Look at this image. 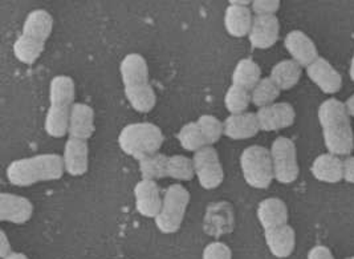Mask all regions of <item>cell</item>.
<instances>
[{"mask_svg": "<svg viewBox=\"0 0 354 259\" xmlns=\"http://www.w3.org/2000/svg\"><path fill=\"white\" fill-rule=\"evenodd\" d=\"M317 116L328 152L335 156H351L354 134L345 104L337 98H328L319 107Z\"/></svg>", "mask_w": 354, "mask_h": 259, "instance_id": "6da1fadb", "label": "cell"}, {"mask_svg": "<svg viewBox=\"0 0 354 259\" xmlns=\"http://www.w3.org/2000/svg\"><path fill=\"white\" fill-rule=\"evenodd\" d=\"M120 75L124 95L130 107L140 112L149 114L157 104V95L149 80V66L140 53L127 55L120 64Z\"/></svg>", "mask_w": 354, "mask_h": 259, "instance_id": "7a4b0ae2", "label": "cell"}, {"mask_svg": "<svg viewBox=\"0 0 354 259\" xmlns=\"http://www.w3.org/2000/svg\"><path fill=\"white\" fill-rule=\"evenodd\" d=\"M63 157L57 153L35 154L11 162L6 169L7 181L19 188L32 186L39 182L57 181L64 176Z\"/></svg>", "mask_w": 354, "mask_h": 259, "instance_id": "3957f363", "label": "cell"}, {"mask_svg": "<svg viewBox=\"0 0 354 259\" xmlns=\"http://www.w3.org/2000/svg\"><path fill=\"white\" fill-rule=\"evenodd\" d=\"M53 31V17L46 10L31 11L23 26L21 33L14 43V55L21 64H35L46 49Z\"/></svg>", "mask_w": 354, "mask_h": 259, "instance_id": "277c9868", "label": "cell"}, {"mask_svg": "<svg viewBox=\"0 0 354 259\" xmlns=\"http://www.w3.org/2000/svg\"><path fill=\"white\" fill-rule=\"evenodd\" d=\"M76 85L69 76L59 75L49 81V107L44 130L52 139H62L68 134L69 114L72 105L75 104Z\"/></svg>", "mask_w": 354, "mask_h": 259, "instance_id": "5b68a950", "label": "cell"}, {"mask_svg": "<svg viewBox=\"0 0 354 259\" xmlns=\"http://www.w3.org/2000/svg\"><path fill=\"white\" fill-rule=\"evenodd\" d=\"M117 141L125 154L140 161L160 152L165 136L161 128L153 123H133L121 130Z\"/></svg>", "mask_w": 354, "mask_h": 259, "instance_id": "8992f818", "label": "cell"}, {"mask_svg": "<svg viewBox=\"0 0 354 259\" xmlns=\"http://www.w3.org/2000/svg\"><path fill=\"white\" fill-rule=\"evenodd\" d=\"M190 193L180 184L170 185L162 198L161 211L154 218V224L162 234L177 233L185 220Z\"/></svg>", "mask_w": 354, "mask_h": 259, "instance_id": "52a82bcc", "label": "cell"}, {"mask_svg": "<svg viewBox=\"0 0 354 259\" xmlns=\"http://www.w3.org/2000/svg\"><path fill=\"white\" fill-rule=\"evenodd\" d=\"M243 179L254 189H267L274 179L271 153L264 146L245 148L239 159Z\"/></svg>", "mask_w": 354, "mask_h": 259, "instance_id": "ba28073f", "label": "cell"}, {"mask_svg": "<svg viewBox=\"0 0 354 259\" xmlns=\"http://www.w3.org/2000/svg\"><path fill=\"white\" fill-rule=\"evenodd\" d=\"M270 153L274 166V179L280 184L295 182L300 173L295 143L288 137L280 136L274 139Z\"/></svg>", "mask_w": 354, "mask_h": 259, "instance_id": "9c48e42d", "label": "cell"}, {"mask_svg": "<svg viewBox=\"0 0 354 259\" xmlns=\"http://www.w3.org/2000/svg\"><path fill=\"white\" fill-rule=\"evenodd\" d=\"M195 179L205 190L216 189L225 179V170L214 146H206L193 156Z\"/></svg>", "mask_w": 354, "mask_h": 259, "instance_id": "30bf717a", "label": "cell"}, {"mask_svg": "<svg viewBox=\"0 0 354 259\" xmlns=\"http://www.w3.org/2000/svg\"><path fill=\"white\" fill-rule=\"evenodd\" d=\"M257 117L260 130L276 132L292 127L296 120V112L290 102H274L258 109Z\"/></svg>", "mask_w": 354, "mask_h": 259, "instance_id": "8fae6325", "label": "cell"}, {"mask_svg": "<svg viewBox=\"0 0 354 259\" xmlns=\"http://www.w3.org/2000/svg\"><path fill=\"white\" fill-rule=\"evenodd\" d=\"M134 206L138 214L146 218H156L161 211L162 198L160 186L156 181L141 179L136 184L134 190Z\"/></svg>", "mask_w": 354, "mask_h": 259, "instance_id": "7c38bea8", "label": "cell"}, {"mask_svg": "<svg viewBox=\"0 0 354 259\" xmlns=\"http://www.w3.org/2000/svg\"><path fill=\"white\" fill-rule=\"evenodd\" d=\"M33 215L32 202L23 195L0 193V221L14 225L27 224Z\"/></svg>", "mask_w": 354, "mask_h": 259, "instance_id": "4fadbf2b", "label": "cell"}, {"mask_svg": "<svg viewBox=\"0 0 354 259\" xmlns=\"http://www.w3.org/2000/svg\"><path fill=\"white\" fill-rule=\"evenodd\" d=\"M65 173L72 177L84 176L89 169V146L88 141L68 139L63 150Z\"/></svg>", "mask_w": 354, "mask_h": 259, "instance_id": "5bb4252c", "label": "cell"}, {"mask_svg": "<svg viewBox=\"0 0 354 259\" xmlns=\"http://www.w3.org/2000/svg\"><path fill=\"white\" fill-rule=\"evenodd\" d=\"M284 47L288 51L292 60L304 68L320 57L313 40L306 33L299 30H293L286 36Z\"/></svg>", "mask_w": 354, "mask_h": 259, "instance_id": "9a60e30c", "label": "cell"}, {"mask_svg": "<svg viewBox=\"0 0 354 259\" xmlns=\"http://www.w3.org/2000/svg\"><path fill=\"white\" fill-rule=\"evenodd\" d=\"M280 36V23L276 17H255L248 33V42L254 49H268Z\"/></svg>", "mask_w": 354, "mask_h": 259, "instance_id": "2e32d148", "label": "cell"}, {"mask_svg": "<svg viewBox=\"0 0 354 259\" xmlns=\"http://www.w3.org/2000/svg\"><path fill=\"white\" fill-rule=\"evenodd\" d=\"M306 75L313 81L324 93L326 95H335L339 92L342 87V78L336 71L335 66L324 59L319 57L316 62H313L309 66H306Z\"/></svg>", "mask_w": 354, "mask_h": 259, "instance_id": "e0dca14e", "label": "cell"}, {"mask_svg": "<svg viewBox=\"0 0 354 259\" xmlns=\"http://www.w3.org/2000/svg\"><path fill=\"white\" fill-rule=\"evenodd\" d=\"M95 133V111L91 105L75 102L68 124V137L88 141Z\"/></svg>", "mask_w": 354, "mask_h": 259, "instance_id": "ac0fdd59", "label": "cell"}, {"mask_svg": "<svg viewBox=\"0 0 354 259\" xmlns=\"http://www.w3.org/2000/svg\"><path fill=\"white\" fill-rule=\"evenodd\" d=\"M259 224L264 231L276 227L288 225L290 213L286 202L277 197H270L263 199L258 205Z\"/></svg>", "mask_w": 354, "mask_h": 259, "instance_id": "d6986e66", "label": "cell"}, {"mask_svg": "<svg viewBox=\"0 0 354 259\" xmlns=\"http://www.w3.org/2000/svg\"><path fill=\"white\" fill-rule=\"evenodd\" d=\"M223 127L225 137L235 141L252 139L260 132L258 117L252 112L230 114L223 121Z\"/></svg>", "mask_w": 354, "mask_h": 259, "instance_id": "ffe728a7", "label": "cell"}, {"mask_svg": "<svg viewBox=\"0 0 354 259\" xmlns=\"http://www.w3.org/2000/svg\"><path fill=\"white\" fill-rule=\"evenodd\" d=\"M266 244L276 258H288L296 247V231L290 225L264 231Z\"/></svg>", "mask_w": 354, "mask_h": 259, "instance_id": "44dd1931", "label": "cell"}, {"mask_svg": "<svg viewBox=\"0 0 354 259\" xmlns=\"http://www.w3.org/2000/svg\"><path fill=\"white\" fill-rule=\"evenodd\" d=\"M252 11L250 7H239L234 4H228L225 8L223 24L225 31L232 37H244L248 36L252 27Z\"/></svg>", "mask_w": 354, "mask_h": 259, "instance_id": "7402d4cb", "label": "cell"}, {"mask_svg": "<svg viewBox=\"0 0 354 259\" xmlns=\"http://www.w3.org/2000/svg\"><path fill=\"white\" fill-rule=\"evenodd\" d=\"M310 172L317 181L337 184L344 179V161L332 153H324L315 159Z\"/></svg>", "mask_w": 354, "mask_h": 259, "instance_id": "603a6c76", "label": "cell"}, {"mask_svg": "<svg viewBox=\"0 0 354 259\" xmlns=\"http://www.w3.org/2000/svg\"><path fill=\"white\" fill-rule=\"evenodd\" d=\"M261 69L258 63H255L251 57L241 59L231 75V81L234 85L242 87L247 91H252L259 81L261 80Z\"/></svg>", "mask_w": 354, "mask_h": 259, "instance_id": "cb8c5ba5", "label": "cell"}, {"mask_svg": "<svg viewBox=\"0 0 354 259\" xmlns=\"http://www.w3.org/2000/svg\"><path fill=\"white\" fill-rule=\"evenodd\" d=\"M301 68L295 60H281L272 66L270 78L280 91H290L301 79Z\"/></svg>", "mask_w": 354, "mask_h": 259, "instance_id": "d4e9b609", "label": "cell"}, {"mask_svg": "<svg viewBox=\"0 0 354 259\" xmlns=\"http://www.w3.org/2000/svg\"><path fill=\"white\" fill-rule=\"evenodd\" d=\"M167 156L163 153H156L147 156L138 161V169L142 179L158 181L167 177Z\"/></svg>", "mask_w": 354, "mask_h": 259, "instance_id": "484cf974", "label": "cell"}, {"mask_svg": "<svg viewBox=\"0 0 354 259\" xmlns=\"http://www.w3.org/2000/svg\"><path fill=\"white\" fill-rule=\"evenodd\" d=\"M177 140L185 150L194 152V153L206 148V146H209L206 143V139H205L202 130H199L196 121L187 123L180 130H178Z\"/></svg>", "mask_w": 354, "mask_h": 259, "instance_id": "4316f807", "label": "cell"}, {"mask_svg": "<svg viewBox=\"0 0 354 259\" xmlns=\"http://www.w3.org/2000/svg\"><path fill=\"white\" fill-rule=\"evenodd\" d=\"M280 88L271 80V78H263L251 91V102L259 109L272 105L280 96Z\"/></svg>", "mask_w": 354, "mask_h": 259, "instance_id": "83f0119b", "label": "cell"}, {"mask_svg": "<svg viewBox=\"0 0 354 259\" xmlns=\"http://www.w3.org/2000/svg\"><path fill=\"white\" fill-rule=\"evenodd\" d=\"M225 109L231 114H239L247 112L250 102H251V92L244 89L242 87L231 84L225 91Z\"/></svg>", "mask_w": 354, "mask_h": 259, "instance_id": "f1b7e54d", "label": "cell"}, {"mask_svg": "<svg viewBox=\"0 0 354 259\" xmlns=\"http://www.w3.org/2000/svg\"><path fill=\"white\" fill-rule=\"evenodd\" d=\"M167 177L177 179L180 182L195 179L193 159H189L180 154L170 156L167 159Z\"/></svg>", "mask_w": 354, "mask_h": 259, "instance_id": "f546056e", "label": "cell"}, {"mask_svg": "<svg viewBox=\"0 0 354 259\" xmlns=\"http://www.w3.org/2000/svg\"><path fill=\"white\" fill-rule=\"evenodd\" d=\"M196 124L199 130H202L209 146L216 144L221 140V137L225 136L223 123L212 114H202L201 117H198Z\"/></svg>", "mask_w": 354, "mask_h": 259, "instance_id": "4dcf8cb0", "label": "cell"}, {"mask_svg": "<svg viewBox=\"0 0 354 259\" xmlns=\"http://www.w3.org/2000/svg\"><path fill=\"white\" fill-rule=\"evenodd\" d=\"M202 259H232V250L223 242H211L205 247Z\"/></svg>", "mask_w": 354, "mask_h": 259, "instance_id": "1f68e13d", "label": "cell"}, {"mask_svg": "<svg viewBox=\"0 0 354 259\" xmlns=\"http://www.w3.org/2000/svg\"><path fill=\"white\" fill-rule=\"evenodd\" d=\"M279 8V0H254L251 3V11L255 17H276Z\"/></svg>", "mask_w": 354, "mask_h": 259, "instance_id": "d6a6232c", "label": "cell"}, {"mask_svg": "<svg viewBox=\"0 0 354 259\" xmlns=\"http://www.w3.org/2000/svg\"><path fill=\"white\" fill-rule=\"evenodd\" d=\"M306 259H335L329 247L317 244L308 251Z\"/></svg>", "mask_w": 354, "mask_h": 259, "instance_id": "836d02e7", "label": "cell"}, {"mask_svg": "<svg viewBox=\"0 0 354 259\" xmlns=\"http://www.w3.org/2000/svg\"><path fill=\"white\" fill-rule=\"evenodd\" d=\"M11 253H12L11 242L7 237V234L4 233V230H1L0 231V257L1 259L7 258Z\"/></svg>", "mask_w": 354, "mask_h": 259, "instance_id": "e575fe53", "label": "cell"}, {"mask_svg": "<svg viewBox=\"0 0 354 259\" xmlns=\"http://www.w3.org/2000/svg\"><path fill=\"white\" fill-rule=\"evenodd\" d=\"M344 179L346 182L354 184V156L346 157L344 161Z\"/></svg>", "mask_w": 354, "mask_h": 259, "instance_id": "d590c367", "label": "cell"}, {"mask_svg": "<svg viewBox=\"0 0 354 259\" xmlns=\"http://www.w3.org/2000/svg\"><path fill=\"white\" fill-rule=\"evenodd\" d=\"M344 104H345V108H346V111H348L349 116L354 117V93L351 96V98H348Z\"/></svg>", "mask_w": 354, "mask_h": 259, "instance_id": "8d00e7d4", "label": "cell"}, {"mask_svg": "<svg viewBox=\"0 0 354 259\" xmlns=\"http://www.w3.org/2000/svg\"><path fill=\"white\" fill-rule=\"evenodd\" d=\"M252 1L250 0H231L230 4H234V6H239V7H250Z\"/></svg>", "mask_w": 354, "mask_h": 259, "instance_id": "74e56055", "label": "cell"}, {"mask_svg": "<svg viewBox=\"0 0 354 259\" xmlns=\"http://www.w3.org/2000/svg\"><path fill=\"white\" fill-rule=\"evenodd\" d=\"M4 259H30L26 254H23V253H17V251H12L7 258Z\"/></svg>", "mask_w": 354, "mask_h": 259, "instance_id": "f35d334b", "label": "cell"}, {"mask_svg": "<svg viewBox=\"0 0 354 259\" xmlns=\"http://www.w3.org/2000/svg\"><path fill=\"white\" fill-rule=\"evenodd\" d=\"M349 76H351V79L354 81V53L353 57H352V62H351V68H349Z\"/></svg>", "mask_w": 354, "mask_h": 259, "instance_id": "ab89813d", "label": "cell"}, {"mask_svg": "<svg viewBox=\"0 0 354 259\" xmlns=\"http://www.w3.org/2000/svg\"><path fill=\"white\" fill-rule=\"evenodd\" d=\"M345 259H354V257H348V258H345Z\"/></svg>", "mask_w": 354, "mask_h": 259, "instance_id": "60d3db41", "label": "cell"}]
</instances>
